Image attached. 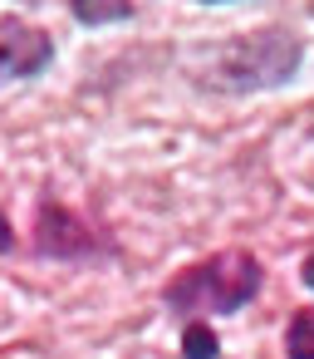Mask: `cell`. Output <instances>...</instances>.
<instances>
[{"instance_id": "obj_8", "label": "cell", "mask_w": 314, "mask_h": 359, "mask_svg": "<svg viewBox=\"0 0 314 359\" xmlns=\"http://www.w3.org/2000/svg\"><path fill=\"white\" fill-rule=\"evenodd\" d=\"M6 251H15V231H10V217L0 212V256H6Z\"/></svg>"}, {"instance_id": "obj_4", "label": "cell", "mask_w": 314, "mask_h": 359, "mask_svg": "<svg viewBox=\"0 0 314 359\" xmlns=\"http://www.w3.org/2000/svg\"><path fill=\"white\" fill-rule=\"evenodd\" d=\"M55 60V40L20 20V15H0V84H15V79H35L40 69H50Z\"/></svg>"}, {"instance_id": "obj_7", "label": "cell", "mask_w": 314, "mask_h": 359, "mask_svg": "<svg viewBox=\"0 0 314 359\" xmlns=\"http://www.w3.org/2000/svg\"><path fill=\"white\" fill-rule=\"evenodd\" d=\"M182 359H216L211 320H187V325H182Z\"/></svg>"}, {"instance_id": "obj_1", "label": "cell", "mask_w": 314, "mask_h": 359, "mask_svg": "<svg viewBox=\"0 0 314 359\" xmlns=\"http://www.w3.org/2000/svg\"><path fill=\"white\" fill-rule=\"evenodd\" d=\"M260 285H265V266L245 246H231V251H216L197 266H182L162 285V305L182 325L187 320H216V315H236L241 305H250L260 295Z\"/></svg>"}, {"instance_id": "obj_9", "label": "cell", "mask_w": 314, "mask_h": 359, "mask_svg": "<svg viewBox=\"0 0 314 359\" xmlns=\"http://www.w3.org/2000/svg\"><path fill=\"white\" fill-rule=\"evenodd\" d=\"M201 6H221V0H201Z\"/></svg>"}, {"instance_id": "obj_6", "label": "cell", "mask_w": 314, "mask_h": 359, "mask_svg": "<svg viewBox=\"0 0 314 359\" xmlns=\"http://www.w3.org/2000/svg\"><path fill=\"white\" fill-rule=\"evenodd\" d=\"M285 359H314V310H294L285 325Z\"/></svg>"}, {"instance_id": "obj_2", "label": "cell", "mask_w": 314, "mask_h": 359, "mask_svg": "<svg viewBox=\"0 0 314 359\" xmlns=\"http://www.w3.org/2000/svg\"><path fill=\"white\" fill-rule=\"evenodd\" d=\"M299 60H304L299 35L285 30V25H265V30H245L231 45H221V55L211 60V79L221 89L255 94V89L290 84L294 69H299Z\"/></svg>"}, {"instance_id": "obj_5", "label": "cell", "mask_w": 314, "mask_h": 359, "mask_svg": "<svg viewBox=\"0 0 314 359\" xmlns=\"http://www.w3.org/2000/svg\"><path fill=\"white\" fill-rule=\"evenodd\" d=\"M69 15L79 25H113L133 15V0H69Z\"/></svg>"}, {"instance_id": "obj_3", "label": "cell", "mask_w": 314, "mask_h": 359, "mask_svg": "<svg viewBox=\"0 0 314 359\" xmlns=\"http://www.w3.org/2000/svg\"><path fill=\"white\" fill-rule=\"evenodd\" d=\"M35 251L55 256V261H84V256H104L108 246L59 197H40V207H35Z\"/></svg>"}]
</instances>
